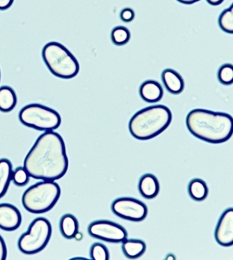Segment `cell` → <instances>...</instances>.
I'll return each instance as SVG.
<instances>
[{"mask_svg": "<svg viewBox=\"0 0 233 260\" xmlns=\"http://www.w3.org/2000/svg\"><path fill=\"white\" fill-rule=\"evenodd\" d=\"M23 167L31 178L56 181L69 167L63 138L58 133L46 132L36 140L24 160Z\"/></svg>", "mask_w": 233, "mask_h": 260, "instance_id": "cell-1", "label": "cell"}, {"mask_svg": "<svg viewBox=\"0 0 233 260\" xmlns=\"http://www.w3.org/2000/svg\"><path fill=\"white\" fill-rule=\"evenodd\" d=\"M232 121L229 114L205 109H194L186 119L187 128L192 136L212 144L223 143L230 139Z\"/></svg>", "mask_w": 233, "mask_h": 260, "instance_id": "cell-2", "label": "cell"}, {"mask_svg": "<svg viewBox=\"0 0 233 260\" xmlns=\"http://www.w3.org/2000/svg\"><path fill=\"white\" fill-rule=\"evenodd\" d=\"M172 121V112L168 107H147L136 112L130 119V133L139 141H148L164 132Z\"/></svg>", "mask_w": 233, "mask_h": 260, "instance_id": "cell-3", "label": "cell"}, {"mask_svg": "<svg viewBox=\"0 0 233 260\" xmlns=\"http://www.w3.org/2000/svg\"><path fill=\"white\" fill-rule=\"evenodd\" d=\"M42 58L48 69L58 78H74L80 73V62L65 46L58 42L46 44L42 50Z\"/></svg>", "mask_w": 233, "mask_h": 260, "instance_id": "cell-4", "label": "cell"}, {"mask_svg": "<svg viewBox=\"0 0 233 260\" xmlns=\"http://www.w3.org/2000/svg\"><path fill=\"white\" fill-rule=\"evenodd\" d=\"M60 195L59 184L55 181L43 180L26 189L22 197V204L31 213H45L56 206Z\"/></svg>", "mask_w": 233, "mask_h": 260, "instance_id": "cell-5", "label": "cell"}, {"mask_svg": "<svg viewBox=\"0 0 233 260\" xmlns=\"http://www.w3.org/2000/svg\"><path fill=\"white\" fill-rule=\"evenodd\" d=\"M19 120L29 128L45 132L59 128L62 122L61 117L58 112L40 104L27 105L22 108Z\"/></svg>", "mask_w": 233, "mask_h": 260, "instance_id": "cell-6", "label": "cell"}, {"mask_svg": "<svg viewBox=\"0 0 233 260\" xmlns=\"http://www.w3.org/2000/svg\"><path fill=\"white\" fill-rule=\"evenodd\" d=\"M52 234L50 222L44 217L32 221L26 233L18 241L19 250L24 254H34L41 252L47 246Z\"/></svg>", "mask_w": 233, "mask_h": 260, "instance_id": "cell-7", "label": "cell"}, {"mask_svg": "<svg viewBox=\"0 0 233 260\" xmlns=\"http://www.w3.org/2000/svg\"><path fill=\"white\" fill-rule=\"evenodd\" d=\"M111 211L116 216L132 222H142L148 215L146 205L131 197H121L111 204Z\"/></svg>", "mask_w": 233, "mask_h": 260, "instance_id": "cell-8", "label": "cell"}, {"mask_svg": "<svg viewBox=\"0 0 233 260\" xmlns=\"http://www.w3.org/2000/svg\"><path fill=\"white\" fill-rule=\"evenodd\" d=\"M88 232L91 237L108 243H122L128 236L124 226L105 219L92 222Z\"/></svg>", "mask_w": 233, "mask_h": 260, "instance_id": "cell-9", "label": "cell"}, {"mask_svg": "<svg viewBox=\"0 0 233 260\" xmlns=\"http://www.w3.org/2000/svg\"><path fill=\"white\" fill-rule=\"evenodd\" d=\"M215 239L220 246L230 247L233 244V209L227 208L218 219L215 230Z\"/></svg>", "mask_w": 233, "mask_h": 260, "instance_id": "cell-10", "label": "cell"}, {"mask_svg": "<svg viewBox=\"0 0 233 260\" xmlns=\"http://www.w3.org/2000/svg\"><path fill=\"white\" fill-rule=\"evenodd\" d=\"M22 215L12 204H0V229L4 231H15L21 226Z\"/></svg>", "mask_w": 233, "mask_h": 260, "instance_id": "cell-11", "label": "cell"}, {"mask_svg": "<svg viewBox=\"0 0 233 260\" xmlns=\"http://www.w3.org/2000/svg\"><path fill=\"white\" fill-rule=\"evenodd\" d=\"M163 88L157 81H145L139 88V94L142 100L149 103L159 102L163 97Z\"/></svg>", "mask_w": 233, "mask_h": 260, "instance_id": "cell-12", "label": "cell"}, {"mask_svg": "<svg viewBox=\"0 0 233 260\" xmlns=\"http://www.w3.org/2000/svg\"><path fill=\"white\" fill-rule=\"evenodd\" d=\"M162 80L165 87L170 93L178 95L184 90V80L180 74L172 69H166L162 73Z\"/></svg>", "mask_w": 233, "mask_h": 260, "instance_id": "cell-13", "label": "cell"}, {"mask_svg": "<svg viewBox=\"0 0 233 260\" xmlns=\"http://www.w3.org/2000/svg\"><path fill=\"white\" fill-rule=\"evenodd\" d=\"M138 188L139 193L144 198H156L160 191L159 180L154 175L146 173L139 180Z\"/></svg>", "mask_w": 233, "mask_h": 260, "instance_id": "cell-14", "label": "cell"}, {"mask_svg": "<svg viewBox=\"0 0 233 260\" xmlns=\"http://www.w3.org/2000/svg\"><path fill=\"white\" fill-rule=\"evenodd\" d=\"M122 250L126 257L137 259L146 252V245L142 240L126 239L122 242Z\"/></svg>", "mask_w": 233, "mask_h": 260, "instance_id": "cell-15", "label": "cell"}, {"mask_svg": "<svg viewBox=\"0 0 233 260\" xmlns=\"http://www.w3.org/2000/svg\"><path fill=\"white\" fill-rule=\"evenodd\" d=\"M79 228L80 225L78 220L71 214H66L60 219V232L65 239H74L75 236L79 232Z\"/></svg>", "mask_w": 233, "mask_h": 260, "instance_id": "cell-16", "label": "cell"}, {"mask_svg": "<svg viewBox=\"0 0 233 260\" xmlns=\"http://www.w3.org/2000/svg\"><path fill=\"white\" fill-rule=\"evenodd\" d=\"M17 104V96L12 88L8 86L0 87V111H12Z\"/></svg>", "mask_w": 233, "mask_h": 260, "instance_id": "cell-17", "label": "cell"}, {"mask_svg": "<svg viewBox=\"0 0 233 260\" xmlns=\"http://www.w3.org/2000/svg\"><path fill=\"white\" fill-rule=\"evenodd\" d=\"M12 164L7 158L0 159V199L6 194L12 180Z\"/></svg>", "mask_w": 233, "mask_h": 260, "instance_id": "cell-18", "label": "cell"}, {"mask_svg": "<svg viewBox=\"0 0 233 260\" xmlns=\"http://www.w3.org/2000/svg\"><path fill=\"white\" fill-rule=\"evenodd\" d=\"M188 191L190 197L196 202H203L208 197V187L206 182L202 179H192L191 181L189 182Z\"/></svg>", "mask_w": 233, "mask_h": 260, "instance_id": "cell-19", "label": "cell"}, {"mask_svg": "<svg viewBox=\"0 0 233 260\" xmlns=\"http://www.w3.org/2000/svg\"><path fill=\"white\" fill-rule=\"evenodd\" d=\"M111 41L116 46L128 44L131 38L129 29L124 26H116L111 31Z\"/></svg>", "mask_w": 233, "mask_h": 260, "instance_id": "cell-20", "label": "cell"}, {"mask_svg": "<svg viewBox=\"0 0 233 260\" xmlns=\"http://www.w3.org/2000/svg\"><path fill=\"white\" fill-rule=\"evenodd\" d=\"M218 25L223 32L232 34L233 33V6L225 9L218 18Z\"/></svg>", "mask_w": 233, "mask_h": 260, "instance_id": "cell-21", "label": "cell"}, {"mask_svg": "<svg viewBox=\"0 0 233 260\" xmlns=\"http://www.w3.org/2000/svg\"><path fill=\"white\" fill-rule=\"evenodd\" d=\"M218 79L220 83L225 86L232 84L233 67L232 64L226 63L223 64L218 72Z\"/></svg>", "mask_w": 233, "mask_h": 260, "instance_id": "cell-22", "label": "cell"}, {"mask_svg": "<svg viewBox=\"0 0 233 260\" xmlns=\"http://www.w3.org/2000/svg\"><path fill=\"white\" fill-rule=\"evenodd\" d=\"M90 255L93 260H108L109 252L107 248L101 243H95L92 245Z\"/></svg>", "mask_w": 233, "mask_h": 260, "instance_id": "cell-23", "label": "cell"}, {"mask_svg": "<svg viewBox=\"0 0 233 260\" xmlns=\"http://www.w3.org/2000/svg\"><path fill=\"white\" fill-rule=\"evenodd\" d=\"M12 181L18 187L26 185L30 181V176L24 167H18L13 171Z\"/></svg>", "mask_w": 233, "mask_h": 260, "instance_id": "cell-24", "label": "cell"}, {"mask_svg": "<svg viewBox=\"0 0 233 260\" xmlns=\"http://www.w3.org/2000/svg\"><path fill=\"white\" fill-rule=\"evenodd\" d=\"M121 19L126 23H130L133 21L135 17V13L131 8H125L121 11L120 14Z\"/></svg>", "mask_w": 233, "mask_h": 260, "instance_id": "cell-25", "label": "cell"}, {"mask_svg": "<svg viewBox=\"0 0 233 260\" xmlns=\"http://www.w3.org/2000/svg\"><path fill=\"white\" fill-rule=\"evenodd\" d=\"M7 256V249L6 243L0 236V260L6 259Z\"/></svg>", "mask_w": 233, "mask_h": 260, "instance_id": "cell-26", "label": "cell"}, {"mask_svg": "<svg viewBox=\"0 0 233 260\" xmlns=\"http://www.w3.org/2000/svg\"><path fill=\"white\" fill-rule=\"evenodd\" d=\"M14 0H0V10H7L12 6Z\"/></svg>", "mask_w": 233, "mask_h": 260, "instance_id": "cell-27", "label": "cell"}, {"mask_svg": "<svg viewBox=\"0 0 233 260\" xmlns=\"http://www.w3.org/2000/svg\"><path fill=\"white\" fill-rule=\"evenodd\" d=\"M224 0H207V3L212 6H218L223 3Z\"/></svg>", "mask_w": 233, "mask_h": 260, "instance_id": "cell-28", "label": "cell"}, {"mask_svg": "<svg viewBox=\"0 0 233 260\" xmlns=\"http://www.w3.org/2000/svg\"><path fill=\"white\" fill-rule=\"evenodd\" d=\"M177 1L181 4H183V5H192V4H195L198 3V2L201 1V0H177Z\"/></svg>", "mask_w": 233, "mask_h": 260, "instance_id": "cell-29", "label": "cell"}, {"mask_svg": "<svg viewBox=\"0 0 233 260\" xmlns=\"http://www.w3.org/2000/svg\"><path fill=\"white\" fill-rule=\"evenodd\" d=\"M0 79H1V73H0Z\"/></svg>", "mask_w": 233, "mask_h": 260, "instance_id": "cell-30", "label": "cell"}]
</instances>
